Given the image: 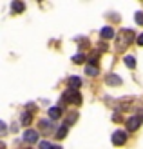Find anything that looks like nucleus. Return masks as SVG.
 <instances>
[{"label": "nucleus", "mask_w": 143, "mask_h": 149, "mask_svg": "<svg viewBox=\"0 0 143 149\" xmlns=\"http://www.w3.org/2000/svg\"><path fill=\"white\" fill-rule=\"evenodd\" d=\"M134 40V31H131V29H122V31L118 33V38H116V49L118 51H123L127 46H131Z\"/></svg>", "instance_id": "1"}, {"label": "nucleus", "mask_w": 143, "mask_h": 149, "mask_svg": "<svg viewBox=\"0 0 143 149\" xmlns=\"http://www.w3.org/2000/svg\"><path fill=\"white\" fill-rule=\"evenodd\" d=\"M62 104H76V106H80V104H82V95H80V91L67 89V91L62 95Z\"/></svg>", "instance_id": "2"}, {"label": "nucleus", "mask_w": 143, "mask_h": 149, "mask_svg": "<svg viewBox=\"0 0 143 149\" xmlns=\"http://www.w3.org/2000/svg\"><path fill=\"white\" fill-rule=\"evenodd\" d=\"M125 142H127L125 131H114V133H112V144H114V146H123Z\"/></svg>", "instance_id": "3"}, {"label": "nucleus", "mask_w": 143, "mask_h": 149, "mask_svg": "<svg viewBox=\"0 0 143 149\" xmlns=\"http://www.w3.org/2000/svg\"><path fill=\"white\" fill-rule=\"evenodd\" d=\"M141 125V116H131L127 120V131H136Z\"/></svg>", "instance_id": "4"}, {"label": "nucleus", "mask_w": 143, "mask_h": 149, "mask_svg": "<svg viewBox=\"0 0 143 149\" xmlns=\"http://www.w3.org/2000/svg\"><path fill=\"white\" fill-rule=\"evenodd\" d=\"M105 84H107V86H120V84H122V78H120L118 74L109 73V74H105Z\"/></svg>", "instance_id": "5"}, {"label": "nucleus", "mask_w": 143, "mask_h": 149, "mask_svg": "<svg viewBox=\"0 0 143 149\" xmlns=\"http://www.w3.org/2000/svg\"><path fill=\"white\" fill-rule=\"evenodd\" d=\"M24 140H26V142H29V144H33V142L38 140V133L33 131V129H27V131H24Z\"/></svg>", "instance_id": "6"}, {"label": "nucleus", "mask_w": 143, "mask_h": 149, "mask_svg": "<svg viewBox=\"0 0 143 149\" xmlns=\"http://www.w3.org/2000/svg\"><path fill=\"white\" fill-rule=\"evenodd\" d=\"M102 38L103 40H109V38H114V29H112L111 26H105L103 29H102Z\"/></svg>", "instance_id": "7"}, {"label": "nucleus", "mask_w": 143, "mask_h": 149, "mask_svg": "<svg viewBox=\"0 0 143 149\" xmlns=\"http://www.w3.org/2000/svg\"><path fill=\"white\" fill-rule=\"evenodd\" d=\"M47 115H49V118H51V120H58V118L60 116H62V107H51L49 111H47Z\"/></svg>", "instance_id": "8"}, {"label": "nucleus", "mask_w": 143, "mask_h": 149, "mask_svg": "<svg viewBox=\"0 0 143 149\" xmlns=\"http://www.w3.org/2000/svg\"><path fill=\"white\" fill-rule=\"evenodd\" d=\"M67 84H69V87L73 89V91H78V87L82 86V80L78 77H71L69 80H67Z\"/></svg>", "instance_id": "9"}, {"label": "nucleus", "mask_w": 143, "mask_h": 149, "mask_svg": "<svg viewBox=\"0 0 143 149\" xmlns=\"http://www.w3.org/2000/svg\"><path fill=\"white\" fill-rule=\"evenodd\" d=\"M85 73L91 74V77H96V74L100 73V68H98V64H87L85 65Z\"/></svg>", "instance_id": "10"}, {"label": "nucleus", "mask_w": 143, "mask_h": 149, "mask_svg": "<svg viewBox=\"0 0 143 149\" xmlns=\"http://www.w3.org/2000/svg\"><path fill=\"white\" fill-rule=\"evenodd\" d=\"M123 62H125V65H127V68H131V69H134V68H136V58H134L132 55H127V56L123 58Z\"/></svg>", "instance_id": "11"}, {"label": "nucleus", "mask_w": 143, "mask_h": 149, "mask_svg": "<svg viewBox=\"0 0 143 149\" xmlns=\"http://www.w3.org/2000/svg\"><path fill=\"white\" fill-rule=\"evenodd\" d=\"M76 120H78V115L76 113H69V115H67V118H65V124L64 125H65V127H69V125H73Z\"/></svg>", "instance_id": "12"}, {"label": "nucleus", "mask_w": 143, "mask_h": 149, "mask_svg": "<svg viewBox=\"0 0 143 149\" xmlns=\"http://www.w3.org/2000/svg\"><path fill=\"white\" fill-rule=\"evenodd\" d=\"M11 9H13L15 13H24L26 4H24V2H13V4H11Z\"/></svg>", "instance_id": "13"}, {"label": "nucleus", "mask_w": 143, "mask_h": 149, "mask_svg": "<svg viewBox=\"0 0 143 149\" xmlns=\"http://www.w3.org/2000/svg\"><path fill=\"white\" fill-rule=\"evenodd\" d=\"M65 136H67V127H65V125H64V127H60V129H56V138L58 140H62Z\"/></svg>", "instance_id": "14"}, {"label": "nucleus", "mask_w": 143, "mask_h": 149, "mask_svg": "<svg viewBox=\"0 0 143 149\" xmlns=\"http://www.w3.org/2000/svg\"><path fill=\"white\" fill-rule=\"evenodd\" d=\"M31 120H33V116H31V113H24V115H22V124H24V125H29V124H31Z\"/></svg>", "instance_id": "15"}, {"label": "nucleus", "mask_w": 143, "mask_h": 149, "mask_svg": "<svg viewBox=\"0 0 143 149\" xmlns=\"http://www.w3.org/2000/svg\"><path fill=\"white\" fill-rule=\"evenodd\" d=\"M84 60H85V55L84 53H78V55L73 56V62L74 64H84Z\"/></svg>", "instance_id": "16"}, {"label": "nucleus", "mask_w": 143, "mask_h": 149, "mask_svg": "<svg viewBox=\"0 0 143 149\" xmlns=\"http://www.w3.org/2000/svg\"><path fill=\"white\" fill-rule=\"evenodd\" d=\"M40 129H47V133H51V131H53V124L42 120V122H40Z\"/></svg>", "instance_id": "17"}, {"label": "nucleus", "mask_w": 143, "mask_h": 149, "mask_svg": "<svg viewBox=\"0 0 143 149\" xmlns=\"http://www.w3.org/2000/svg\"><path fill=\"white\" fill-rule=\"evenodd\" d=\"M134 18H136V24H138V26H143V13H141V11H138Z\"/></svg>", "instance_id": "18"}, {"label": "nucleus", "mask_w": 143, "mask_h": 149, "mask_svg": "<svg viewBox=\"0 0 143 149\" xmlns=\"http://www.w3.org/2000/svg\"><path fill=\"white\" fill-rule=\"evenodd\" d=\"M40 149H53V144L44 140V142H40Z\"/></svg>", "instance_id": "19"}, {"label": "nucleus", "mask_w": 143, "mask_h": 149, "mask_svg": "<svg viewBox=\"0 0 143 149\" xmlns=\"http://www.w3.org/2000/svg\"><path fill=\"white\" fill-rule=\"evenodd\" d=\"M6 129H7L6 122H2V120H0V133H6Z\"/></svg>", "instance_id": "20"}, {"label": "nucleus", "mask_w": 143, "mask_h": 149, "mask_svg": "<svg viewBox=\"0 0 143 149\" xmlns=\"http://www.w3.org/2000/svg\"><path fill=\"white\" fill-rule=\"evenodd\" d=\"M136 42H138V46H143V33L138 36V38H136Z\"/></svg>", "instance_id": "21"}, {"label": "nucleus", "mask_w": 143, "mask_h": 149, "mask_svg": "<svg viewBox=\"0 0 143 149\" xmlns=\"http://www.w3.org/2000/svg\"><path fill=\"white\" fill-rule=\"evenodd\" d=\"M112 120H114V122H122V116H120V115H114V116H112Z\"/></svg>", "instance_id": "22"}, {"label": "nucleus", "mask_w": 143, "mask_h": 149, "mask_svg": "<svg viewBox=\"0 0 143 149\" xmlns=\"http://www.w3.org/2000/svg\"><path fill=\"white\" fill-rule=\"evenodd\" d=\"M0 149H6V144L4 142H0Z\"/></svg>", "instance_id": "23"}, {"label": "nucleus", "mask_w": 143, "mask_h": 149, "mask_svg": "<svg viewBox=\"0 0 143 149\" xmlns=\"http://www.w3.org/2000/svg\"><path fill=\"white\" fill-rule=\"evenodd\" d=\"M53 149H62V146H53Z\"/></svg>", "instance_id": "24"}]
</instances>
